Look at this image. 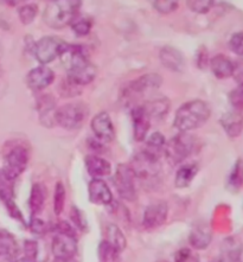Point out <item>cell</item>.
<instances>
[{
	"mask_svg": "<svg viewBox=\"0 0 243 262\" xmlns=\"http://www.w3.org/2000/svg\"><path fill=\"white\" fill-rule=\"evenodd\" d=\"M59 57L73 84L84 85L94 81L96 67L89 61V55L83 47L67 44Z\"/></svg>",
	"mask_w": 243,
	"mask_h": 262,
	"instance_id": "1",
	"label": "cell"
},
{
	"mask_svg": "<svg viewBox=\"0 0 243 262\" xmlns=\"http://www.w3.org/2000/svg\"><path fill=\"white\" fill-rule=\"evenodd\" d=\"M211 111L203 100H192L178 108L173 120V126L179 132L189 133L207 123Z\"/></svg>",
	"mask_w": 243,
	"mask_h": 262,
	"instance_id": "2",
	"label": "cell"
},
{
	"mask_svg": "<svg viewBox=\"0 0 243 262\" xmlns=\"http://www.w3.org/2000/svg\"><path fill=\"white\" fill-rule=\"evenodd\" d=\"M82 6L80 0H55L49 2L44 10L43 20L49 28L59 30L65 28L76 19Z\"/></svg>",
	"mask_w": 243,
	"mask_h": 262,
	"instance_id": "3",
	"label": "cell"
},
{
	"mask_svg": "<svg viewBox=\"0 0 243 262\" xmlns=\"http://www.w3.org/2000/svg\"><path fill=\"white\" fill-rule=\"evenodd\" d=\"M88 114L87 104L82 101H74L56 110L55 122L64 129H78L88 118Z\"/></svg>",
	"mask_w": 243,
	"mask_h": 262,
	"instance_id": "4",
	"label": "cell"
},
{
	"mask_svg": "<svg viewBox=\"0 0 243 262\" xmlns=\"http://www.w3.org/2000/svg\"><path fill=\"white\" fill-rule=\"evenodd\" d=\"M196 146V140L193 136L189 133L181 132L170 139L169 143L165 145L164 155H165L167 162L171 165H178L184 162L188 157L191 155Z\"/></svg>",
	"mask_w": 243,
	"mask_h": 262,
	"instance_id": "5",
	"label": "cell"
},
{
	"mask_svg": "<svg viewBox=\"0 0 243 262\" xmlns=\"http://www.w3.org/2000/svg\"><path fill=\"white\" fill-rule=\"evenodd\" d=\"M29 159V149L24 145H13L12 147L9 148L6 155L4 156V166L2 172L11 181H14L26 170Z\"/></svg>",
	"mask_w": 243,
	"mask_h": 262,
	"instance_id": "6",
	"label": "cell"
},
{
	"mask_svg": "<svg viewBox=\"0 0 243 262\" xmlns=\"http://www.w3.org/2000/svg\"><path fill=\"white\" fill-rule=\"evenodd\" d=\"M64 39L59 38L57 36H46L37 40L35 47H33V55L37 61L46 66L48 63L54 61L64 50L67 47Z\"/></svg>",
	"mask_w": 243,
	"mask_h": 262,
	"instance_id": "7",
	"label": "cell"
},
{
	"mask_svg": "<svg viewBox=\"0 0 243 262\" xmlns=\"http://www.w3.org/2000/svg\"><path fill=\"white\" fill-rule=\"evenodd\" d=\"M114 186L122 200L133 202L137 200L136 176L127 164H119L114 174Z\"/></svg>",
	"mask_w": 243,
	"mask_h": 262,
	"instance_id": "8",
	"label": "cell"
},
{
	"mask_svg": "<svg viewBox=\"0 0 243 262\" xmlns=\"http://www.w3.org/2000/svg\"><path fill=\"white\" fill-rule=\"evenodd\" d=\"M129 166L132 168L136 178H139L141 181H152L153 178L158 177L160 171H162L159 160L148 156L144 151L134 156Z\"/></svg>",
	"mask_w": 243,
	"mask_h": 262,
	"instance_id": "9",
	"label": "cell"
},
{
	"mask_svg": "<svg viewBox=\"0 0 243 262\" xmlns=\"http://www.w3.org/2000/svg\"><path fill=\"white\" fill-rule=\"evenodd\" d=\"M52 254L56 259H72L77 253L76 236L72 235L56 233L52 239Z\"/></svg>",
	"mask_w": 243,
	"mask_h": 262,
	"instance_id": "10",
	"label": "cell"
},
{
	"mask_svg": "<svg viewBox=\"0 0 243 262\" xmlns=\"http://www.w3.org/2000/svg\"><path fill=\"white\" fill-rule=\"evenodd\" d=\"M167 215H169V205L166 202L159 201L149 204L144 212V227L149 230L157 229L165 223Z\"/></svg>",
	"mask_w": 243,
	"mask_h": 262,
	"instance_id": "11",
	"label": "cell"
},
{
	"mask_svg": "<svg viewBox=\"0 0 243 262\" xmlns=\"http://www.w3.org/2000/svg\"><path fill=\"white\" fill-rule=\"evenodd\" d=\"M162 84L163 77L159 74L148 73L130 82L127 92L129 93V95H143L146 94V93L157 91Z\"/></svg>",
	"mask_w": 243,
	"mask_h": 262,
	"instance_id": "12",
	"label": "cell"
},
{
	"mask_svg": "<svg viewBox=\"0 0 243 262\" xmlns=\"http://www.w3.org/2000/svg\"><path fill=\"white\" fill-rule=\"evenodd\" d=\"M55 80V74L46 66H39L31 69L26 75V85L32 91H42L49 87Z\"/></svg>",
	"mask_w": 243,
	"mask_h": 262,
	"instance_id": "13",
	"label": "cell"
},
{
	"mask_svg": "<svg viewBox=\"0 0 243 262\" xmlns=\"http://www.w3.org/2000/svg\"><path fill=\"white\" fill-rule=\"evenodd\" d=\"M92 129L97 139L103 143H111L114 140L115 130L111 115L107 112L97 113L92 120Z\"/></svg>",
	"mask_w": 243,
	"mask_h": 262,
	"instance_id": "14",
	"label": "cell"
},
{
	"mask_svg": "<svg viewBox=\"0 0 243 262\" xmlns=\"http://www.w3.org/2000/svg\"><path fill=\"white\" fill-rule=\"evenodd\" d=\"M130 114H132L134 139L143 141L147 137L149 127H151V118L146 113L144 106L134 107Z\"/></svg>",
	"mask_w": 243,
	"mask_h": 262,
	"instance_id": "15",
	"label": "cell"
},
{
	"mask_svg": "<svg viewBox=\"0 0 243 262\" xmlns=\"http://www.w3.org/2000/svg\"><path fill=\"white\" fill-rule=\"evenodd\" d=\"M89 200L97 205H109L113 201L109 186L102 179H93L88 186Z\"/></svg>",
	"mask_w": 243,
	"mask_h": 262,
	"instance_id": "16",
	"label": "cell"
},
{
	"mask_svg": "<svg viewBox=\"0 0 243 262\" xmlns=\"http://www.w3.org/2000/svg\"><path fill=\"white\" fill-rule=\"evenodd\" d=\"M159 59L162 64L171 72H182L184 68V57L178 49L166 46L159 52Z\"/></svg>",
	"mask_w": 243,
	"mask_h": 262,
	"instance_id": "17",
	"label": "cell"
},
{
	"mask_svg": "<svg viewBox=\"0 0 243 262\" xmlns=\"http://www.w3.org/2000/svg\"><path fill=\"white\" fill-rule=\"evenodd\" d=\"M210 68L212 74L219 80L234 76L236 64L226 55H216L210 61Z\"/></svg>",
	"mask_w": 243,
	"mask_h": 262,
	"instance_id": "18",
	"label": "cell"
},
{
	"mask_svg": "<svg viewBox=\"0 0 243 262\" xmlns=\"http://www.w3.org/2000/svg\"><path fill=\"white\" fill-rule=\"evenodd\" d=\"M85 167H87L88 173L94 177V179H101V177H106L111 174L112 166L111 163L102 157H97L89 155L84 159Z\"/></svg>",
	"mask_w": 243,
	"mask_h": 262,
	"instance_id": "19",
	"label": "cell"
},
{
	"mask_svg": "<svg viewBox=\"0 0 243 262\" xmlns=\"http://www.w3.org/2000/svg\"><path fill=\"white\" fill-rule=\"evenodd\" d=\"M212 238V234L210 230V227L205 223H198L197 226L193 227L189 236L190 245H191L194 249H205L210 245Z\"/></svg>",
	"mask_w": 243,
	"mask_h": 262,
	"instance_id": "20",
	"label": "cell"
},
{
	"mask_svg": "<svg viewBox=\"0 0 243 262\" xmlns=\"http://www.w3.org/2000/svg\"><path fill=\"white\" fill-rule=\"evenodd\" d=\"M18 254L16 238L7 230L0 229V262L13 260Z\"/></svg>",
	"mask_w": 243,
	"mask_h": 262,
	"instance_id": "21",
	"label": "cell"
},
{
	"mask_svg": "<svg viewBox=\"0 0 243 262\" xmlns=\"http://www.w3.org/2000/svg\"><path fill=\"white\" fill-rule=\"evenodd\" d=\"M37 110H38L40 122L44 126L51 127L55 122V101L50 95H43L39 97L38 102H37Z\"/></svg>",
	"mask_w": 243,
	"mask_h": 262,
	"instance_id": "22",
	"label": "cell"
},
{
	"mask_svg": "<svg viewBox=\"0 0 243 262\" xmlns=\"http://www.w3.org/2000/svg\"><path fill=\"white\" fill-rule=\"evenodd\" d=\"M198 163H190L178 168L174 178V185L178 189H185L191 184L198 173Z\"/></svg>",
	"mask_w": 243,
	"mask_h": 262,
	"instance_id": "23",
	"label": "cell"
},
{
	"mask_svg": "<svg viewBox=\"0 0 243 262\" xmlns=\"http://www.w3.org/2000/svg\"><path fill=\"white\" fill-rule=\"evenodd\" d=\"M46 197H47V190L46 186L40 183H35L31 188V193H30L29 205L30 210L33 215L39 214L43 210L44 204H46Z\"/></svg>",
	"mask_w": 243,
	"mask_h": 262,
	"instance_id": "24",
	"label": "cell"
},
{
	"mask_svg": "<svg viewBox=\"0 0 243 262\" xmlns=\"http://www.w3.org/2000/svg\"><path fill=\"white\" fill-rule=\"evenodd\" d=\"M165 145H166L165 137H164L160 132H154L148 137L147 141H146L145 148L143 151L145 153H147L148 156H151L153 158L159 160L160 156L164 153Z\"/></svg>",
	"mask_w": 243,
	"mask_h": 262,
	"instance_id": "25",
	"label": "cell"
},
{
	"mask_svg": "<svg viewBox=\"0 0 243 262\" xmlns=\"http://www.w3.org/2000/svg\"><path fill=\"white\" fill-rule=\"evenodd\" d=\"M220 125L230 138H237L242 132V118L240 113H227L220 118Z\"/></svg>",
	"mask_w": 243,
	"mask_h": 262,
	"instance_id": "26",
	"label": "cell"
},
{
	"mask_svg": "<svg viewBox=\"0 0 243 262\" xmlns=\"http://www.w3.org/2000/svg\"><path fill=\"white\" fill-rule=\"evenodd\" d=\"M104 241L109 243L112 247H114L118 252H123L126 248L127 241L120 228L115 224H108L104 230Z\"/></svg>",
	"mask_w": 243,
	"mask_h": 262,
	"instance_id": "27",
	"label": "cell"
},
{
	"mask_svg": "<svg viewBox=\"0 0 243 262\" xmlns=\"http://www.w3.org/2000/svg\"><path fill=\"white\" fill-rule=\"evenodd\" d=\"M170 107L171 103L169 99H166V97H159V99L151 100L146 104H144V108L146 113L148 114V117L157 119H162L163 117H165L169 113Z\"/></svg>",
	"mask_w": 243,
	"mask_h": 262,
	"instance_id": "28",
	"label": "cell"
},
{
	"mask_svg": "<svg viewBox=\"0 0 243 262\" xmlns=\"http://www.w3.org/2000/svg\"><path fill=\"white\" fill-rule=\"evenodd\" d=\"M14 197V189H13V181H11L6 177L5 174L0 171V200H2L5 205L12 203Z\"/></svg>",
	"mask_w": 243,
	"mask_h": 262,
	"instance_id": "29",
	"label": "cell"
},
{
	"mask_svg": "<svg viewBox=\"0 0 243 262\" xmlns=\"http://www.w3.org/2000/svg\"><path fill=\"white\" fill-rule=\"evenodd\" d=\"M99 257L101 262H121L120 252L106 241H102L99 245Z\"/></svg>",
	"mask_w": 243,
	"mask_h": 262,
	"instance_id": "30",
	"label": "cell"
},
{
	"mask_svg": "<svg viewBox=\"0 0 243 262\" xmlns=\"http://www.w3.org/2000/svg\"><path fill=\"white\" fill-rule=\"evenodd\" d=\"M65 203V188L62 182H58L55 188V196H54V211L56 215H61L63 209H64Z\"/></svg>",
	"mask_w": 243,
	"mask_h": 262,
	"instance_id": "31",
	"label": "cell"
},
{
	"mask_svg": "<svg viewBox=\"0 0 243 262\" xmlns=\"http://www.w3.org/2000/svg\"><path fill=\"white\" fill-rule=\"evenodd\" d=\"M37 13H38V7L35 4H28V5L21 6L18 10V16H19V19L24 25L31 24L36 18Z\"/></svg>",
	"mask_w": 243,
	"mask_h": 262,
	"instance_id": "32",
	"label": "cell"
},
{
	"mask_svg": "<svg viewBox=\"0 0 243 262\" xmlns=\"http://www.w3.org/2000/svg\"><path fill=\"white\" fill-rule=\"evenodd\" d=\"M186 5L193 12L205 14L215 6V2H210V0H193V2H186Z\"/></svg>",
	"mask_w": 243,
	"mask_h": 262,
	"instance_id": "33",
	"label": "cell"
},
{
	"mask_svg": "<svg viewBox=\"0 0 243 262\" xmlns=\"http://www.w3.org/2000/svg\"><path fill=\"white\" fill-rule=\"evenodd\" d=\"M93 26V21L91 19H87V18H82V19L74 20L72 23V29L75 32V35L78 37L87 36L89 32H91Z\"/></svg>",
	"mask_w": 243,
	"mask_h": 262,
	"instance_id": "34",
	"label": "cell"
},
{
	"mask_svg": "<svg viewBox=\"0 0 243 262\" xmlns=\"http://www.w3.org/2000/svg\"><path fill=\"white\" fill-rule=\"evenodd\" d=\"M152 6L159 13L169 14L178 9V2H174V0H158V2H152Z\"/></svg>",
	"mask_w": 243,
	"mask_h": 262,
	"instance_id": "35",
	"label": "cell"
},
{
	"mask_svg": "<svg viewBox=\"0 0 243 262\" xmlns=\"http://www.w3.org/2000/svg\"><path fill=\"white\" fill-rule=\"evenodd\" d=\"M229 185L233 186L235 191H237L242 185V168H241V159H238L234 165L233 171L229 176Z\"/></svg>",
	"mask_w": 243,
	"mask_h": 262,
	"instance_id": "36",
	"label": "cell"
},
{
	"mask_svg": "<svg viewBox=\"0 0 243 262\" xmlns=\"http://www.w3.org/2000/svg\"><path fill=\"white\" fill-rule=\"evenodd\" d=\"M229 101L235 110L237 112L242 111L243 107V89H242V84H238L236 89H234L233 92L230 93L229 95Z\"/></svg>",
	"mask_w": 243,
	"mask_h": 262,
	"instance_id": "37",
	"label": "cell"
},
{
	"mask_svg": "<svg viewBox=\"0 0 243 262\" xmlns=\"http://www.w3.org/2000/svg\"><path fill=\"white\" fill-rule=\"evenodd\" d=\"M175 262H200L198 255L190 248H182L174 256Z\"/></svg>",
	"mask_w": 243,
	"mask_h": 262,
	"instance_id": "38",
	"label": "cell"
},
{
	"mask_svg": "<svg viewBox=\"0 0 243 262\" xmlns=\"http://www.w3.org/2000/svg\"><path fill=\"white\" fill-rule=\"evenodd\" d=\"M242 40H243L242 32L234 33V35L231 36L230 40H229V47H230V49L235 52V54L238 55V56H242V54H243V44H242Z\"/></svg>",
	"mask_w": 243,
	"mask_h": 262,
	"instance_id": "39",
	"label": "cell"
},
{
	"mask_svg": "<svg viewBox=\"0 0 243 262\" xmlns=\"http://www.w3.org/2000/svg\"><path fill=\"white\" fill-rule=\"evenodd\" d=\"M24 253H25V259L29 260L30 262L36 261L37 259V253H38V248H37V243L31 239H28L24 243Z\"/></svg>",
	"mask_w": 243,
	"mask_h": 262,
	"instance_id": "40",
	"label": "cell"
},
{
	"mask_svg": "<svg viewBox=\"0 0 243 262\" xmlns=\"http://www.w3.org/2000/svg\"><path fill=\"white\" fill-rule=\"evenodd\" d=\"M70 219H72L74 224L78 228V229L84 230L85 227H87V222H85L83 214H82V211L78 210L76 207L72 208V212H70Z\"/></svg>",
	"mask_w": 243,
	"mask_h": 262,
	"instance_id": "41",
	"label": "cell"
},
{
	"mask_svg": "<svg viewBox=\"0 0 243 262\" xmlns=\"http://www.w3.org/2000/svg\"><path fill=\"white\" fill-rule=\"evenodd\" d=\"M30 229L32 230V233L43 235L48 231V226L44 221L39 220V219H35L31 221V223H30Z\"/></svg>",
	"mask_w": 243,
	"mask_h": 262,
	"instance_id": "42",
	"label": "cell"
},
{
	"mask_svg": "<svg viewBox=\"0 0 243 262\" xmlns=\"http://www.w3.org/2000/svg\"><path fill=\"white\" fill-rule=\"evenodd\" d=\"M197 64L200 69H204L208 64V50L205 47H201L197 52Z\"/></svg>",
	"mask_w": 243,
	"mask_h": 262,
	"instance_id": "43",
	"label": "cell"
},
{
	"mask_svg": "<svg viewBox=\"0 0 243 262\" xmlns=\"http://www.w3.org/2000/svg\"><path fill=\"white\" fill-rule=\"evenodd\" d=\"M54 262H78V261L75 260V257H72V259H56Z\"/></svg>",
	"mask_w": 243,
	"mask_h": 262,
	"instance_id": "44",
	"label": "cell"
},
{
	"mask_svg": "<svg viewBox=\"0 0 243 262\" xmlns=\"http://www.w3.org/2000/svg\"><path fill=\"white\" fill-rule=\"evenodd\" d=\"M16 262H30V261H29V260H26V259H20V260L16 261Z\"/></svg>",
	"mask_w": 243,
	"mask_h": 262,
	"instance_id": "45",
	"label": "cell"
},
{
	"mask_svg": "<svg viewBox=\"0 0 243 262\" xmlns=\"http://www.w3.org/2000/svg\"><path fill=\"white\" fill-rule=\"evenodd\" d=\"M157 262H169V261H166V260H160V261H157Z\"/></svg>",
	"mask_w": 243,
	"mask_h": 262,
	"instance_id": "46",
	"label": "cell"
}]
</instances>
